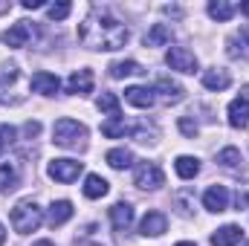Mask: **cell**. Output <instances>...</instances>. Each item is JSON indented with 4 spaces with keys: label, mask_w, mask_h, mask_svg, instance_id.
<instances>
[{
    "label": "cell",
    "mask_w": 249,
    "mask_h": 246,
    "mask_svg": "<svg viewBox=\"0 0 249 246\" xmlns=\"http://www.w3.org/2000/svg\"><path fill=\"white\" fill-rule=\"evenodd\" d=\"M127 38H130L127 26L107 9H90L78 26V41L96 53H116L127 44Z\"/></svg>",
    "instance_id": "1"
},
{
    "label": "cell",
    "mask_w": 249,
    "mask_h": 246,
    "mask_svg": "<svg viewBox=\"0 0 249 246\" xmlns=\"http://www.w3.org/2000/svg\"><path fill=\"white\" fill-rule=\"evenodd\" d=\"M41 223H44V209H41L35 200H20V203L12 209V226H15L18 235H29V232H35Z\"/></svg>",
    "instance_id": "2"
},
{
    "label": "cell",
    "mask_w": 249,
    "mask_h": 246,
    "mask_svg": "<svg viewBox=\"0 0 249 246\" xmlns=\"http://www.w3.org/2000/svg\"><path fill=\"white\" fill-rule=\"evenodd\" d=\"M23 99H26V93H23L20 67L18 64L3 67V72H0V105H20Z\"/></svg>",
    "instance_id": "3"
},
{
    "label": "cell",
    "mask_w": 249,
    "mask_h": 246,
    "mask_svg": "<svg viewBox=\"0 0 249 246\" xmlns=\"http://www.w3.org/2000/svg\"><path fill=\"white\" fill-rule=\"evenodd\" d=\"M87 139V127L75 119H58L53 124V142L61 148H81Z\"/></svg>",
    "instance_id": "4"
},
{
    "label": "cell",
    "mask_w": 249,
    "mask_h": 246,
    "mask_svg": "<svg viewBox=\"0 0 249 246\" xmlns=\"http://www.w3.org/2000/svg\"><path fill=\"white\" fill-rule=\"evenodd\" d=\"M133 185H139L145 191H157V188L165 185V174H162V168L157 162H142L133 171Z\"/></svg>",
    "instance_id": "5"
},
{
    "label": "cell",
    "mask_w": 249,
    "mask_h": 246,
    "mask_svg": "<svg viewBox=\"0 0 249 246\" xmlns=\"http://www.w3.org/2000/svg\"><path fill=\"white\" fill-rule=\"evenodd\" d=\"M81 171H84V162H78V159H53L47 165V174L55 183H72V180H78Z\"/></svg>",
    "instance_id": "6"
},
{
    "label": "cell",
    "mask_w": 249,
    "mask_h": 246,
    "mask_svg": "<svg viewBox=\"0 0 249 246\" xmlns=\"http://www.w3.org/2000/svg\"><path fill=\"white\" fill-rule=\"evenodd\" d=\"M165 64L171 70H177V72H194L197 70V55L191 50H186V47H171L165 53Z\"/></svg>",
    "instance_id": "7"
},
{
    "label": "cell",
    "mask_w": 249,
    "mask_h": 246,
    "mask_svg": "<svg viewBox=\"0 0 249 246\" xmlns=\"http://www.w3.org/2000/svg\"><path fill=\"white\" fill-rule=\"evenodd\" d=\"M32 23L29 20H18L15 26H9L6 32H3V44L6 47H12V50H20V47H26L29 41H32Z\"/></svg>",
    "instance_id": "8"
},
{
    "label": "cell",
    "mask_w": 249,
    "mask_h": 246,
    "mask_svg": "<svg viewBox=\"0 0 249 246\" xmlns=\"http://www.w3.org/2000/svg\"><path fill=\"white\" fill-rule=\"evenodd\" d=\"M29 87H32L35 93H41V96H55V93L61 90V78H58L55 72L41 70V72H35V75L29 78Z\"/></svg>",
    "instance_id": "9"
},
{
    "label": "cell",
    "mask_w": 249,
    "mask_h": 246,
    "mask_svg": "<svg viewBox=\"0 0 249 246\" xmlns=\"http://www.w3.org/2000/svg\"><path fill=\"white\" fill-rule=\"evenodd\" d=\"M203 206L209 211H214V214L226 211L229 209V188L226 185H209L206 194H203Z\"/></svg>",
    "instance_id": "10"
},
{
    "label": "cell",
    "mask_w": 249,
    "mask_h": 246,
    "mask_svg": "<svg viewBox=\"0 0 249 246\" xmlns=\"http://www.w3.org/2000/svg\"><path fill=\"white\" fill-rule=\"evenodd\" d=\"M165 229H168V217L162 211H148L142 217V223H139L142 238H160V235H165Z\"/></svg>",
    "instance_id": "11"
},
{
    "label": "cell",
    "mask_w": 249,
    "mask_h": 246,
    "mask_svg": "<svg viewBox=\"0 0 249 246\" xmlns=\"http://www.w3.org/2000/svg\"><path fill=\"white\" fill-rule=\"evenodd\" d=\"M154 93H160V99L165 102V105H180L183 99H186V90L177 84V81H171V78H157V84H154Z\"/></svg>",
    "instance_id": "12"
},
{
    "label": "cell",
    "mask_w": 249,
    "mask_h": 246,
    "mask_svg": "<svg viewBox=\"0 0 249 246\" xmlns=\"http://www.w3.org/2000/svg\"><path fill=\"white\" fill-rule=\"evenodd\" d=\"M93 70H75V72H70V78H67V93H72V96H87L90 90H93Z\"/></svg>",
    "instance_id": "13"
},
{
    "label": "cell",
    "mask_w": 249,
    "mask_h": 246,
    "mask_svg": "<svg viewBox=\"0 0 249 246\" xmlns=\"http://www.w3.org/2000/svg\"><path fill=\"white\" fill-rule=\"evenodd\" d=\"M124 102L133 105V107H139V110H148V107H154L157 96H154L151 87H127L124 90Z\"/></svg>",
    "instance_id": "14"
},
{
    "label": "cell",
    "mask_w": 249,
    "mask_h": 246,
    "mask_svg": "<svg viewBox=\"0 0 249 246\" xmlns=\"http://www.w3.org/2000/svg\"><path fill=\"white\" fill-rule=\"evenodd\" d=\"M226 116H229V124L232 127H238V130H244L249 124V102L244 96H238V99H232V105H229V110H226Z\"/></svg>",
    "instance_id": "15"
},
{
    "label": "cell",
    "mask_w": 249,
    "mask_h": 246,
    "mask_svg": "<svg viewBox=\"0 0 249 246\" xmlns=\"http://www.w3.org/2000/svg\"><path fill=\"white\" fill-rule=\"evenodd\" d=\"M110 223H113L116 232H127L130 223H133V206L130 203H116L110 209Z\"/></svg>",
    "instance_id": "16"
},
{
    "label": "cell",
    "mask_w": 249,
    "mask_h": 246,
    "mask_svg": "<svg viewBox=\"0 0 249 246\" xmlns=\"http://www.w3.org/2000/svg\"><path fill=\"white\" fill-rule=\"evenodd\" d=\"M241 238H244V229L229 223V226H223V229H217L212 235V246H235V244H241Z\"/></svg>",
    "instance_id": "17"
},
{
    "label": "cell",
    "mask_w": 249,
    "mask_h": 246,
    "mask_svg": "<svg viewBox=\"0 0 249 246\" xmlns=\"http://www.w3.org/2000/svg\"><path fill=\"white\" fill-rule=\"evenodd\" d=\"M206 12H209V18H212V20L226 23V20H232V15L238 12V6H235V3H229V0H212V3L206 6Z\"/></svg>",
    "instance_id": "18"
},
{
    "label": "cell",
    "mask_w": 249,
    "mask_h": 246,
    "mask_svg": "<svg viewBox=\"0 0 249 246\" xmlns=\"http://www.w3.org/2000/svg\"><path fill=\"white\" fill-rule=\"evenodd\" d=\"M171 38H174V32L168 23H154L145 35V47H165V44H171Z\"/></svg>",
    "instance_id": "19"
},
{
    "label": "cell",
    "mask_w": 249,
    "mask_h": 246,
    "mask_svg": "<svg viewBox=\"0 0 249 246\" xmlns=\"http://www.w3.org/2000/svg\"><path fill=\"white\" fill-rule=\"evenodd\" d=\"M70 217H72V203H70V200H55V203L50 206L47 220H50V226H53V229H55V226H64Z\"/></svg>",
    "instance_id": "20"
},
{
    "label": "cell",
    "mask_w": 249,
    "mask_h": 246,
    "mask_svg": "<svg viewBox=\"0 0 249 246\" xmlns=\"http://www.w3.org/2000/svg\"><path fill=\"white\" fill-rule=\"evenodd\" d=\"M229 84H232V75H229L226 70H206V72H203V87H206V90H217V93H220V90H226Z\"/></svg>",
    "instance_id": "21"
},
{
    "label": "cell",
    "mask_w": 249,
    "mask_h": 246,
    "mask_svg": "<svg viewBox=\"0 0 249 246\" xmlns=\"http://www.w3.org/2000/svg\"><path fill=\"white\" fill-rule=\"evenodd\" d=\"M217 162L226 168V171H235V174H241L244 171V157H241V151L238 148H223L220 154H217Z\"/></svg>",
    "instance_id": "22"
},
{
    "label": "cell",
    "mask_w": 249,
    "mask_h": 246,
    "mask_svg": "<svg viewBox=\"0 0 249 246\" xmlns=\"http://www.w3.org/2000/svg\"><path fill=\"white\" fill-rule=\"evenodd\" d=\"M174 171L180 180H194L200 174V159L197 157H177L174 159Z\"/></svg>",
    "instance_id": "23"
},
{
    "label": "cell",
    "mask_w": 249,
    "mask_h": 246,
    "mask_svg": "<svg viewBox=\"0 0 249 246\" xmlns=\"http://www.w3.org/2000/svg\"><path fill=\"white\" fill-rule=\"evenodd\" d=\"M110 191V185L105 177H99V174H87V180H84V197H90V200H99V197H105Z\"/></svg>",
    "instance_id": "24"
},
{
    "label": "cell",
    "mask_w": 249,
    "mask_h": 246,
    "mask_svg": "<svg viewBox=\"0 0 249 246\" xmlns=\"http://www.w3.org/2000/svg\"><path fill=\"white\" fill-rule=\"evenodd\" d=\"M96 107L102 113H107L110 119H122V105H119V96H113V93H102L99 102H96Z\"/></svg>",
    "instance_id": "25"
},
{
    "label": "cell",
    "mask_w": 249,
    "mask_h": 246,
    "mask_svg": "<svg viewBox=\"0 0 249 246\" xmlns=\"http://www.w3.org/2000/svg\"><path fill=\"white\" fill-rule=\"evenodd\" d=\"M107 165L110 168H116V171H124V168H130L133 165V154L127 151V148H113V151H107Z\"/></svg>",
    "instance_id": "26"
},
{
    "label": "cell",
    "mask_w": 249,
    "mask_h": 246,
    "mask_svg": "<svg viewBox=\"0 0 249 246\" xmlns=\"http://www.w3.org/2000/svg\"><path fill=\"white\" fill-rule=\"evenodd\" d=\"M107 70H110V75H113V78H127V75H139V72H145V70H142V64L130 61V58H124V61H113Z\"/></svg>",
    "instance_id": "27"
},
{
    "label": "cell",
    "mask_w": 249,
    "mask_h": 246,
    "mask_svg": "<svg viewBox=\"0 0 249 246\" xmlns=\"http://www.w3.org/2000/svg\"><path fill=\"white\" fill-rule=\"evenodd\" d=\"M18 183H20L18 168L12 162H3L0 165V191H12V188H18Z\"/></svg>",
    "instance_id": "28"
},
{
    "label": "cell",
    "mask_w": 249,
    "mask_h": 246,
    "mask_svg": "<svg viewBox=\"0 0 249 246\" xmlns=\"http://www.w3.org/2000/svg\"><path fill=\"white\" fill-rule=\"evenodd\" d=\"M226 53H229V58H241V61H249V44L241 38V35H232L229 41H226Z\"/></svg>",
    "instance_id": "29"
},
{
    "label": "cell",
    "mask_w": 249,
    "mask_h": 246,
    "mask_svg": "<svg viewBox=\"0 0 249 246\" xmlns=\"http://www.w3.org/2000/svg\"><path fill=\"white\" fill-rule=\"evenodd\" d=\"M124 122L122 119H107V122L102 124V133L107 136V139H119V136H124Z\"/></svg>",
    "instance_id": "30"
},
{
    "label": "cell",
    "mask_w": 249,
    "mask_h": 246,
    "mask_svg": "<svg viewBox=\"0 0 249 246\" xmlns=\"http://www.w3.org/2000/svg\"><path fill=\"white\" fill-rule=\"evenodd\" d=\"M70 12H72V6H70L67 0H64V3H53V6H47V15H50L53 20H64Z\"/></svg>",
    "instance_id": "31"
},
{
    "label": "cell",
    "mask_w": 249,
    "mask_h": 246,
    "mask_svg": "<svg viewBox=\"0 0 249 246\" xmlns=\"http://www.w3.org/2000/svg\"><path fill=\"white\" fill-rule=\"evenodd\" d=\"M15 136H18V130L12 124H0V154H3V148H9L15 142Z\"/></svg>",
    "instance_id": "32"
},
{
    "label": "cell",
    "mask_w": 249,
    "mask_h": 246,
    "mask_svg": "<svg viewBox=\"0 0 249 246\" xmlns=\"http://www.w3.org/2000/svg\"><path fill=\"white\" fill-rule=\"evenodd\" d=\"M180 130H183L186 136H191V139L197 136V124L191 122V119H180Z\"/></svg>",
    "instance_id": "33"
},
{
    "label": "cell",
    "mask_w": 249,
    "mask_h": 246,
    "mask_svg": "<svg viewBox=\"0 0 249 246\" xmlns=\"http://www.w3.org/2000/svg\"><path fill=\"white\" fill-rule=\"evenodd\" d=\"M23 130H26V136H38L41 133V122H26Z\"/></svg>",
    "instance_id": "34"
},
{
    "label": "cell",
    "mask_w": 249,
    "mask_h": 246,
    "mask_svg": "<svg viewBox=\"0 0 249 246\" xmlns=\"http://www.w3.org/2000/svg\"><path fill=\"white\" fill-rule=\"evenodd\" d=\"M41 6H47L44 0H23V9H41Z\"/></svg>",
    "instance_id": "35"
},
{
    "label": "cell",
    "mask_w": 249,
    "mask_h": 246,
    "mask_svg": "<svg viewBox=\"0 0 249 246\" xmlns=\"http://www.w3.org/2000/svg\"><path fill=\"white\" fill-rule=\"evenodd\" d=\"M238 35H241V38L249 44V23H244V26H241V32H238Z\"/></svg>",
    "instance_id": "36"
},
{
    "label": "cell",
    "mask_w": 249,
    "mask_h": 246,
    "mask_svg": "<svg viewBox=\"0 0 249 246\" xmlns=\"http://www.w3.org/2000/svg\"><path fill=\"white\" fill-rule=\"evenodd\" d=\"M238 9H241V12H244V15H247V18H249V0H247V3H241Z\"/></svg>",
    "instance_id": "37"
},
{
    "label": "cell",
    "mask_w": 249,
    "mask_h": 246,
    "mask_svg": "<svg viewBox=\"0 0 249 246\" xmlns=\"http://www.w3.org/2000/svg\"><path fill=\"white\" fill-rule=\"evenodd\" d=\"M6 244V229H3V223H0V246Z\"/></svg>",
    "instance_id": "38"
},
{
    "label": "cell",
    "mask_w": 249,
    "mask_h": 246,
    "mask_svg": "<svg viewBox=\"0 0 249 246\" xmlns=\"http://www.w3.org/2000/svg\"><path fill=\"white\" fill-rule=\"evenodd\" d=\"M32 246H55L53 241H38V244H32Z\"/></svg>",
    "instance_id": "39"
},
{
    "label": "cell",
    "mask_w": 249,
    "mask_h": 246,
    "mask_svg": "<svg viewBox=\"0 0 249 246\" xmlns=\"http://www.w3.org/2000/svg\"><path fill=\"white\" fill-rule=\"evenodd\" d=\"M244 99H247V102H249V84H247V87H244Z\"/></svg>",
    "instance_id": "40"
},
{
    "label": "cell",
    "mask_w": 249,
    "mask_h": 246,
    "mask_svg": "<svg viewBox=\"0 0 249 246\" xmlns=\"http://www.w3.org/2000/svg\"><path fill=\"white\" fill-rule=\"evenodd\" d=\"M9 9V3H0V12H6Z\"/></svg>",
    "instance_id": "41"
},
{
    "label": "cell",
    "mask_w": 249,
    "mask_h": 246,
    "mask_svg": "<svg viewBox=\"0 0 249 246\" xmlns=\"http://www.w3.org/2000/svg\"><path fill=\"white\" fill-rule=\"evenodd\" d=\"M177 246H194V244H188V241H180V244H177Z\"/></svg>",
    "instance_id": "42"
}]
</instances>
